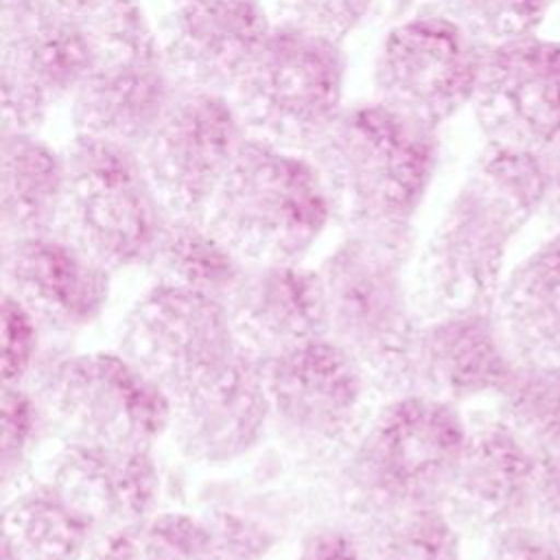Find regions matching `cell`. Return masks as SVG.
<instances>
[{
  "mask_svg": "<svg viewBox=\"0 0 560 560\" xmlns=\"http://www.w3.org/2000/svg\"><path fill=\"white\" fill-rule=\"evenodd\" d=\"M438 129L378 101L352 103L306 153L346 234L411 245V221L431 186Z\"/></svg>",
  "mask_w": 560,
  "mask_h": 560,
  "instance_id": "6da1fadb",
  "label": "cell"
},
{
  "mask_svg": "<svg viewBox=\"0 0 560 560\" xmlns=\"http://www.w3.org/2000/svg\"><path fill=\"white\" fill-rule=\"evenodd\" d=\"M468 440L457 405L396 394L354 442L343 470V501L363 521L444 505Z\"/></svg>",
  "mask_w": 560,
  "mask_h": 560,
  "instance_id": "7a4b0ae2",
  "label": "cell"
},
{
  "mask_svg": "<svg viewBox=\"0 0 560 560\" xmlns=\"http://www.w3.org/2000/svg\"><path fill=\"white\" fill-rule=\"evenodd\" d=\"M203 221L245 265H269L300 262L332 212L306 153L247 138Z\"/></svg>",
  "mask_w": 560,
  "mask_h": 560,
  "instance_id": "3957f363",
  "label": "cell"
},
{
  "mask_svg": "<svg viewBox=\"0 0 560 560\" xmlns=\"http://www.w3.org/2000/svg\"><path fill=\"white\" fill-rule=\"evenodd\" d=\"M61 153L66 188L55 234L112 273L144 265L168 214L140 153L79 133Z\"/></svg>",
  "mask_w": 560,
  "mask_h": 560,
  "instance_id": "277c9868",
  "label": "cell"
},
{
  "mask_svg": "<svg viewBox=\"0 0 560 560\" xmlns=\"http://www.w3.org/2000/svg\"><path fill=\"white\" fill-rule=\"evenodd\" d=\"M343 77L341 44L273 24L228 96L249 138L308 153L346 107Z\"/></svg>",
  "mask_w": 560,
  "mask_h": 560,
  "instance_id": "5b68a950",
  "label": "cell"
},
{
  "mask_svg": "<svg viewBox=\"0 0 560 560\" xmlns=\"http://www.w3.org/2000/svg\"><path fill=\"white\" fill-rule=\"evenodd\" d=\"M409 252L411 245L346 234L317 267L326 337L361 365L368 381L389 389L418 326L402 273Z\"/></svg>",
  "mask_w": 560,
  "mask_h": 560,
  "instance_id": "8992f818",
  "label": "cell"
},
{
  "mask_svg": "<svg viewBox=\"0 0 560 560\" xmlns=\"http://www.w3.org/2000/svg\"><path fill=\"white\" fill-rule=\"evenodd\" d=\"M532 217L466 173L418 262V291L429 317L492 311L503 284L508 247Z\"/></svg>",
  "mask_w": 560,
  "mask_h": 560,
  "instance_id": "52a82bcc",
  "label": "cell"
},
{
  "mask_svg": "<svg viewBox=\"0 0 560 560\" xmlns=\"http://www.w3.org/2000/svg\"><path fill=\"white\" fill-rule=\"evenodd\" d=\"M118 352L171 400L214 385L243 354L221 300L155 282L129 308Z\"/></svg>",
  "mask_w": 560,
  "mask_h": 560,
  "instance_id": "ba28073f",
  "label": "cell"
},
{
  "mask_svg": "<svg viewBox=\"0 0 560 560\" xmlns=\"http://www.w3.org/2000/svg\"><path fill=\"white\" fill-rule=\"evenodd\" d=\"M42 405L66 440L122 448L151 451L171 420V398L118 350L55 363Z\"/></svg>",
  "mask_w": 560,
  "mask_h": 560,
  "instance_id": "9c48e42d",
  "label": "cell"
},
{
  "mask_svg": "<svg viewBox=\"0 0 560 560\" xmlns=\"http://www.w3.org/2000/svg\"><path fill=\"white\" fill-rule=\"evenodd\" d=\"M96 59L90 31L50 0H2V127L35 131Z\"/></svg>",
  "mask_w": 560,
  "mask_h": 560,
  "instance_id": "30bf717a",
  "label": "cell"
},
{
  "mask_svg": "<svg viewBox=\"0 0 560 560\" xmlns=\"http://www.w3.org/2000/svg\"><path fill=\"white\" fill-rule=\"evenodd\" d=\"M247 138L228 94L179 88L138 151L166 214L203 219Z\"/></svg>",
  "mask_w": 560,
  "mask_h": 560,
  "instance_id": "8fae6325",
  "label": "cell"
},
{
  "mask_svg": "<svg viewBox=\"0 0 560 560\" xmlns=\"http://www.w3.org/2000/svg\"><path fill=\"white\" fill-rule=\"evenodd\" d=\"M483 48L429 9L389 28L374 59V101L433 129L470 105Z\"/></svg>",
  "mask_w": 560,
  "mask_h": 560,
  "instance_id": "7c38bea8",
  "label": "cell"
},
{
  "mask_svg": "<svg viewBox=\"0 0 560 560\" xmlns=\"http://www.w3.org/2000/svg\"><path fill=\"white\" fill-rule=\"evenodd\" d=\"M256 361L271 427L289 444L322 451L354 427L368 376L332 339H311Z\"/></svg>",
  "mask_w": 560,
  "mask_h": 560,
  "instance_id": "4fadbf2b",
  "label": "cell"
},
{
  "mask_svg": "<svg viewBox=\"0 0 560 560\" xmlns=\"http://www.w3.org/2000/svg\"><path fill=\"white\" fill-rule=\"evenodd\" d=\"M470 107L486 142L534 153L560 144V42L529 35L483 48Z\"/></svg>",
  "mask_w": 560,
  "mask_h": 560,
  "instance_id": "5bb4252c",
  "label": "cell"
},
{
  "mask_svg": "<svg viewBox=\"0 0 560 560\" xmlns=\"http://www.w3.org/2000/svg\"><path fill=\"white\" fill-rule=\"evenodd\" d=\"M516 363L494 308L435 315L418 322L392 389L459 405L499 394Z\"/></svg>",
  "mask_w": 560,
  "mask_h": 560,
  "instance_id": "9a60e30c",
  "label": "cell"
},
{
  "mask_svg": "<svg viewBox=\"0 0 560 560\" xmlns=\"http://www.w3.org/2000/svg\"><path fill=\"white\" fill-rule=\"evenodd\" d=\"M271 26L265 0H164L155 28L182 88L228 94Z\"/></svg>",
  "mask_w": 560,
  "mask_h": 560,
  "instance_id": "2e32d148",
  "label": "cell"
},
{
  "mask_svg": "<svg viewBox=\"0 0 560 560\" xmlns=\"http://www.w3.org/2000/svg\"><path fill=\"white\" fill-rule=\"evenodd\" d=\"M2 287L42 328L66 332L101 315L112 271L52 232L2 241Z\"/></svg>",
  "mask_w": 560,
  "mask_h": 560,
  "instance_id": "e0dca14e",
  "label": "cell"
},
{
  "mask_svg": "<svg viewBox=\"0 0 560 560\" xmlns=\"http://www.w3.org/2000/svg\"><path fill=\"white\" fill-rule=\"evenodd\" d=\"M179 88L162 46L98 55L70 96L74 133L140 151Z\"/></svg>",
  "mask_w": 560,
  "mask_h": 560,
  "instance_id": "ac0fdd59",
  "label": "cell"
},
{
  "mask_svg": "<svg viewBox=\"0 0 560 560\" xmlns=\"http://www.w3.org/2000/svg\"><path fill=\"white\" fill-rule=\"evenodd\" d=\"M540 459L499 420L468 431L444 510L459 529L492 536L534 521Z\"/></svg>",
  "mask_w": 560,
  "mask_h": 560,
  "instance_id": "d6986e66",
  "label": "cell"
},
{
  "mask_svg": "<svg viewBox=\"0 0 560 560\" xmlns=\"http://www.w3.org/2000/svg\"><path fill=\"white\" fill-rule=\"evenodd\" d=\"M223 304L241 350L254 359L326 337L322 278L302 262L245 265Z\"/></svg>",
  "mask_w": 560,
  "mask_h": 560,
  "instance_id": "ffe728a7",
  "label": "cell"
},
{
  "mask_svg": "<svg viewBox=\"0 0 560 560\" xmlns=\"http://www.w3.org/2000/svg\"><path fill=\"white\" fill-rule=\"evenodd\" d=\"M267 427L271 418L260 365L243 352L221 381L171 400L166 433L186 459L217 466L252 451Z\"/></svg>",
  "mask_w": 560,
  "mask_h": 560,
  "instance_id": "44dd1931",
  "label": "cell"
},
{
  "mask_svg": "<svg viewBox=\"0 0 560 560\" xmlns=\"http://www.w3.org/2000/svg\"><path fill=\"white\" fill-rule=\"evenodd\" d=\"M55 483L98 529L153 516L160 475L151 451L66 440L48 466Z\"/></svg>",
  "mask_w": 560,
  "mask_h": 560,
  "instance_id": "7402d4cb",
  "label": "cell"
},
{
  "mask_svg": "<svg viewBox=\"0 0 560 560\" xmlns=\"http://www.w3.org/2000/svg\"><path fill=\"white\" fill-rule=\"evenodd\" d=\"M494 315L518 363L560 365V232L508 273Z\"/></svg>",
  "mask_w": 560,
  "mask_h": 560,
  "instance_id": "603a6c76",
  "label": "cell"
},
{
  "mask_svg": "<svg viewBox=\"0 0 560 560\" xmlns=\"http://www.w3.org/2000/svg\"><path fill=\"white\" fill-rule=\"evenodd\" d=\"M0 158L2 241L52 234L66 188L63 153L35 131L2 127Z\"/></svg>",
  "mask_w": 560,
  "mask_h": 560,
  "instance_id": "cb8c5ba5",
  "label": "cell"
},
{
  "mask_svg": "<svg viewBox=\"0 0 560 560\" xmlns=\"http://www.w3.org/2000/svg\"><path fill=\"white\" fill-rule=\"evenodd\" d=\"M98 532L48 479L24 488L4 508L2 540L20 560H83Z\"/></svg>",
  "mask_w": 560,
  "mask_h": 560,
  "instance_id": "d4e9b609",
  "label": "cell"
},
{
  "mask_svg": "<svg viewBox=\"0 0 560 560\" xmlns=\"http://www.w3.org/2000/svg\"><path fill=\"white\" fill-rule=\"evenodd\" d=\"M144 267L155 284L203 293L223 302L245 262L203 219L168 217Z\"/></svg>",
  "mask_w": 560,
  "mask_h": 560,
  "instance_id": "484cf974",
  "label": "cell"
},
{
  "mask_svg": "<svg viewBox=\"0 0 560 560\" xmlns=\"http://www.w3.org/2000/svg\"><path fill=\"white\" fill-rule=\"evenodd\" d=\"M497 400V420L538 459L560 455V365L516 363Z\"/></svg>",
  "mask_w": 560,
  "mask_h": 560,
  "instance_id": "4316f807",
  "label": "cell"
},
{
  "mask_svg": "<svg viewBox=\"0 0 560 560\" xmlns=\"http://www.w3.org/2000/svg\"><path fill=\"white\" fill-rule=\"evenodd\" d=\"M359 534L368 560H459V527L444 505L370 518Z\"/></svg>",
  "mask_w": 560,
  "mask_h": 560,
  "instance_id": "83f0119b",
  "label": "cell"
},
{
  "mask_svg": "<svg viewBox=\"0 0 560 560\" xmlns=\"http://www.w3.org/2000/svg\"><path fill=\"white\" fill-rule=\"evenodd\" d=\"M556 0H433L431 9L457 24L475 44L492 48L536 35Z\"/></svg>",
  "mask_w": 560,
  "mask_h": 560,
  "instance_id": "f1b7e54d",
  "label": "cell"
},
{
  "mask_svg": "<svg viewBox=\"0 0 560 560\" xmlns=\"http://www.w3.org/2000/svg\"><path fill=\"white\" fill-rule=\"evenodd\" d=\"M136 560H225L203 521L190 514H153L138 525Z\"/></svg>",
  "mask_w": 560,
  "mask_h": 560,
  "instance_id": "f546056e",
  "label": "cell"
},
{
  "mask_svg": "<svg viewBox=\"0 0 560 560\" xmlns=\"http://www.w3.org/2000/svg\"><path fill=\"white\" fill-rule=\"evenodd\" d=\"M374 0H271L273 24H287L341 44L372 9Z\"/></svg>",
  "mask_w": 560,
  "mask_h": 560,
  "instance_id": "4dcf8cb0",
  "label": "cell"
},
{
  "mask_svg": "<svg viewBox=\"0 0 560 560\" xmlns=\"http://www.w3.org/2000/svg\"><path fill=\"white\" fill-rule=\"evenodd\" d=\"M46 409L22 385L2 387V442L0 468L2 481L9 483L20 475L33 453L44 427Z\"/></svg>",
  "mask_w": 560,
  "mask_h": 560,
  "instance_id": "1f68e13d",
  "label": "cell"
},
{
  "mask_svg": "<svg viewBox=\"0 0 560 560\" xmlns=\"http://www.w3.org/2000/svg\"><path fill=\"white\" fill-rule=\"evenodd\" d=\"M39 322L13 298L2 295V383L22 385L33 370Z\"/></svg>",
  "mask_w": 560,
  "mask_h": 560,
  "instance_id": "d6a6232c",
  "label": "cell"
},
{
  "mask_svg": "<svg viewBox=\"0 0 560 560\" xmlns=\"http://www.w3.org/2000/svg\"><path fill=\"white\" fill-rule=\"evenodd\" d=\"M486 560H560V540L540 525H512L488 536Z\"/></svg>",
  "mask_w": 560,
  "mask_h": 560,
  "instance_id": "836d02e7",
  "label": "cell"
},
{
  "mask_svg": "<svg viewBox=\"0 0 560 560\" xmlns=\"http://www.w3.org/2000/svg\"><path fill=\"white\" fill-rule=\"evenodd\" d=\"M298 560H368V553L361 534L343 527H322L304 538Z\"/></svg>",
  "mask_w": 560,
  "mask_h": 560,
  "instance_id": "e575fe53",
  "label": "cell"
},
{
  "mask_svg": "<svg viewBox=\"0 0 560 560\" xmlns=\"http://www.w3.org/2000/svg\"><path fill=\"white\" fill-rule=\"evenodd\" d=\"M534 523L560 540V455L542 457L538 464Z\"/></svg>",
  "mask_w": 560,
  "mask_h": 560,
  "instance_id": "d590c367",
  "label": "cell"
},
{
  "mask_svg": "<svg viewBox=\"0 0 560 560\" xmlns=\"http://www.w3.org/2000/svg\"><path fill=\"white\" fill-rule=\"evenodd\" d=\"M138 525L101 529L83 560H136L138 553Z\"/></svg>",
  "mask_w": 560,
  "mask_h": 560,
  "instance_id": "8d00e7d4",
  "label": "cell"
},
{
  "mask_svg": "<svg viewBox=\"0 0 560 560\" xmlns=\"http://www.w3.org/2000/svg\"><path fill=\"white\" fill-rule=\"evenodd\" d=\"M70 18L79 20L88 31L112 20L120 13H127L136 7H142V0H50Z\"/></svg>",
  "mask_w": 560,
  "mask_h": 560,
  "instance_id": "74e56055",
  "label": "cell"
},
{
  "mask_svg": "<svg viewBox=\"0 0 560 560\" xmlns=\"http://www.w3.org/2000/svg\"><path fill=\"white\" fill-rule=\"evenodd\" d=\"M542 160L547 168V190L540 214L556 232H560V144L542 153Z\"/></svg>",
  "mask_w": 560,
  "mask_h": 560,
  "instance_id": "f35d334b",
  "label": "cell"
},
{
  "mask_svg": "<svg viewBox=\"0 0 560 560\" xmlns=\"http://www.w3.org/2000/svg\"><path fill=\"white\" fill-rule=\"evenodd\" d=\"M556 2H560V0H556Z\"/></svg>",
  "mask_w": 560,
  "mask_h": 560,
  "instance_id": "ab89813d",
  "label": "cell"
},
{
  "mask_svg": "<svg viewBox=\"0 0 560 560\" xmlns=\"http://www.w3.org/2000/svg\"><path fill=\"white\" fill-rule=\"evenodd\" d=\"M265 2H267V0H265Z\"/></svg>",
  "mask_w": 560,
  "mask_h": 560,
  "instance_id": "60d3db41",
  "label": "cell"
}]
</instances>
